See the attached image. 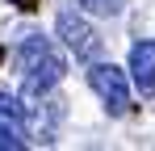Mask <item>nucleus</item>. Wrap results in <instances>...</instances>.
I'll return each instance as SVG.
<instances>
[{
    "label": "nucleus",
    "instance_id": "1",
    "mask_svg": "<svg viewBox=\"0 0 155 151\" xmlns=\"http://www.w3.org/2000/svg\"><path fill=\"white\" fill-rule=\"evenodd\" d=\"M17 63H21V84H25L29 97H46L54 84L63 80V72H67L59 46H54L51 38H42V34H29L25 42H21Z\"/></svg>",
    "mask_w": 155,
    "mask_h": 151
},
{
    "label": "nucleus",
    "instance_id": "2",
    "mask_svg": "<svg viewBox=\"0 0 155 151\" xmlns=\"http://www.w3.org/2000/svg\"><path fill=\"white\" fill-rule=\"evenodd\" d=\"M88 84H92V92L105 101L109 113H126V109H130L126 72H117L113 63H92V67H88Z\"/></svg>",
    "mask_w": 155,
    "mask_h": 151
},
{
    "label": "nucleus",
    "instance_id": "3",
    "mask_svg": "<svg viewBox=\"0 0 155 151\" xmlns=\"http://www.w3.org/2000/svg\"><path fill=\"white\" fill-rule=\"evenodd\" d=\"M59 38L76 50V59H84V63L101 59V38H97V29L84 21L80 13H71V8H67V13H59Z\"/></svg>",
    "mask_w": 155,
    "mask_h": 151
},
{
    "label": "nucleus",
    "instance_id": "4",
    "mask_svg": "<svg viewBox=\"0 0 155 151\" xmlns=\"http://www.w3.org/2000/svg\"><path fill=\"white\" fill-rule=\"evenodd\" d=\"M25 147V109L21 101L0 92V151H21Z\"/></svg>",
    "mask_w": 155,
    "mask_h": 151
},
{
    "label": "nucleus",
    "instance_id": "5",
    "mask_svg": "<svg viewBox=\"0 0 155 151\" xmlns=\"http://www.w3.org/2000/svg\"><path fill=\"white\" fill-rule=\"evenodd\" d=\"M130 72L143 97H155V42H138L130 50Z\"/></svg>",
    "mask_w": 155,
    "mask_h": 151
},
{
    "label": "nucleus",
    "instance_id": "6",
    "mask_svg": "<svg viewBox=\"0 0 155 151\" xmlns=\"http://www.w3.org/2000/svg\"><path fill=\"white\" fill-rule=\"evenodd\" d=\"M88 13H97V17H113V13H122V0H80Z\"/></svg>",
    "mask_w": 155,
    "mask_h": 151
},
{
    "label": "nucleus",
    "instance_id": "7",
    "mask_svg": "<svg viewBox=\"0 0 155 151\" xmlns=\"http://www.w3.org/2000/svg\"><path fill=\"white\" fill-rule=\"evenodd\" d=\"M13 4H17L21 13H34V8H38V0H13Z\"/></svg>",
    "mask_w": 155,
    "mask_h": 151
},
{
    "label": "nucleus",
    "instance_id": "8",
    "mask_svg": "<svg viewBox=\"0 0 155 151\" xmlns=\"http://www.w3.org/2000/svg\"><path fill=\"white\" fill-rule=\"evenodd\" d=\"M0 63H4V46H0Z\"/></svg>",
    "mask_w": 155,
    "mask_h": 151
}]
</instances>
